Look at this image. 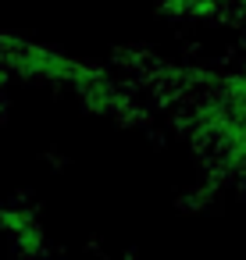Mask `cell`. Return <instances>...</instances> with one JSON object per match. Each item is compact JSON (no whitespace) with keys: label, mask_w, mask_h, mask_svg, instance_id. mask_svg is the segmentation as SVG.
Returning a JSON list of instances; mask_svg holds the SVG:
<instances>
[{"label":"cell","mask_w":246,"mask_h":260,"mask_svg":"<svg viewBox=\"0 0 246 260\" xmlns=\"http://www.w3.org/2000/svg\"><path fill=\"white\" fill-rule=\"evenodd\" d=\"M47 164H50V168H65L68 160H65V153H47Z\"/></svg>","instance_id":"obj_1"}]
</instances>
